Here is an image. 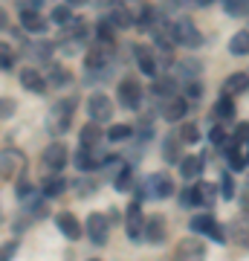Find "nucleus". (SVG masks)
Masks as SVG:
<instances>
[{
	"instance_id": "nucleus-49",
	"label": "nucleus",
	"mask_w": 249,
	"mask_h": 261,
	"mask_svg": "<svg viewBox=\"0 0 249 261\" xmlns=\"http://www.w3.org/2000/svg\"><path fill=\"white\" fill-rule=\"evenodd\" d=\"M84 3H90V0H67V6H84Z\"/></svg>"
},
{
	"instance_id": "nucleus-1",
	"label": "nucleus",
	"mask_w": 249,
	"mask_h": 261,
	"mask_svg": "<svg viewBox=\"0 0 249 261\" xmlns=\"http://www.w3.org/2000/svg\"><path fill=\"white\" fill-rule=\"evenodd\" d=\"M113 58H116L113 44H102V41H96V47H90V49H87V56H84V67H87V73H96L99 79H104V75H110Z\"/></svg>"
},
{
	"instance_id": "nucleus-36",
	"label": "nucleus",
	"mask_w": 249,
	"mask_h": 261,
	"mask_svg": "<svg viewBox=\"0 0 249 261\" xmlns=\"http://www.w3.org/2000/svg\"><path fill=\"white\" fill-rule=\"evenodd\" d=\"M104 140H110V142L130 140V125H113L110 130H104Z\"/></svg>"
},
{
	"instance_id": "nucleus-12",
	"label": "nucleus",
	"mask_w": 249,
	"mask_h": 261,
	"mask_svg": "<svg viewBox=\"0 0 249 261\" xmlns=\"http://www.w3.org/2000/svg\"><path fill=\"white\" fill-rule=\"evenodd\" d=\"M87 235H90V241L96 247H104L107 244V235H110V224H107V218L99 212H93L87 218Z\"/></svg>"
},
{
	"instance_id": "nucleus-40",
	"label": "nucleus",
	"mask_w": 249,
	"mask_h": 261,
	"mask_svg": "<svg viewBox=\"0 0 249 261\" xmlns=\"http://www.w3.org/2000/svg\"><path fill=\"white\" fill-rule=\"evenodd\" d=\"M15 58H12V49L6 44H0V70H12Z\"/></svg>"
},
{
	"instance_id": "nucleus-21",
	"label": "nucleus",
	"mask_w": 249,
	"mask_h": 261,
	"mask_svg": "<svg viewBox=\"0 0 249 261\" xmlns=\"http://www.w3.org/2000/svg\"><path fill=\"white\" fill-rule=\"evenodd\" d=\"M180 174L185 177V183H197L203 177V157H197V154L183 157L180 160Z\"/></svg>"
},
{
	"instance_id": "nucleus-37",
	"label": "nucleus",
	"mask_w": 249,
	"mask_h": 261,
	"mask_svg": "<svg viewBox=\"0 0 249 261\" xmlns=\"http://www.w3.org/2000/svg\"><path fill=\"white\" fill-rule=\"evenodd\" d=\"M180 140H183V145H194V142L200 140V128H197L194 122L183 125V128H180Z\"/></svg>"
},
{
	"instance_id": "nucleus-20",
	"label": "nucleus",
	"mask_w": 249,
	"mask_h": 261,
	"mask_svg": "<svg viewBox=\"0 0 249 261\" xmlns=\"http://www.w3.org/2000/svg\"><path fill=\"white\" fill-rule=\"evenodd\" d=\"M133 58H136V67L145 75H157V56H154V49L151 47L136 44V47H133Z\"/></svg>"
},
{
	"instance_id": "nucleus-23",
	"label": "nucleus",
	"mask_w": 249,
	"mask_h": 261,
	"mask_svg": "<svg viewBox=\"0 0 249 261\" xmlns=\"http://www.w3.org/2000/svg\"><path fill=\"white\" fill-rule=\"evenodd\" d=\"M102 140H104V130H102V125H96V122H87V125L78 130V142H81L84 148H99Z\"/></svg>"
},
{
	"instance_id": "nucleus-38",
	"label": "nucleus",
	"mask_w": 249,
	"mask_h": 261,
	"mask_svg": "<svg viewBox=\"0 0 249 261\" xmlns=\"http://www.w3.org/2000/svg\"><path fill=\"white\" fill-rule=\"evenodd\" d=\"M15 111H18V102L9 99V96H0V119H12Z\"/></svg>"
},
{
	"instance_id": "nucleus-29",
	"label": "nucleus",
	"mask_w": 249,
	"mask_h": 261,
	"mask_svg": "<svg viewBox=\"0 0 249 261\" xmlns=\"http://www.w3.org/2000/svg\"><path fill=\"white\" fill-rule=\"evenodd\" d=\"M229 53H232V56H249V32H246V29H240V32L232 35Z\"/></svg>"
},
{
	"instance_id": "nucleus-48",
	"label": "nucleus",
	"mask_w": 249,
	"mask_h": 261,
	"mask_svg": "<svg viewBox=\"0 0 249 261\" xmlns=\"http://www.w3.org/2000/svg\"><path fill=\"white\" fill-rule=\"evenodd\" d=\"M6 27H9V15H6V12L0 9V32H3Z\"/></svg>"
},
{
	"instance_id": "nucleus-51",
	"label": "nucleus",
	"mask_w": 249,
	"mask_h": 261,
	"mask_svg": "<svg viewBox=\"0 0 249 261\" xmlns=\"http://www.w3.org/2000/svg\"><path fill=\"white\" fill-rule=\"evenodd\" d=\"M90 261H99V258H90Z\"/></svg>"
},
{
	"instance_id": "nucleus-34",
	"label": "nucleus",
	"mask_w": 249,
	"mask_h": 261,
	"mask_svg": "<svg viewBox=\"0 0 249 261\" xmlns=\"http://www.w3.org/2000/svg\"><path fill=\"white\" fill-rule=\"evenodd\" d=\"M223 6H226V15H232V18L249 15V0H223Z\"/></svg>"
},
{
	"instance_id": "nucleus-32",
	"label": "nucleus",
	"mask_w": 249,
	"mask_h": 261,
	"mask_svg": "<svg viewBox=\"0 0 249 261\" xmlns=\"http://www.w3.org/2000/svg\"><path fill=\"white\" fill-rule=\"evenodd\" d=\"M214 116H217V119H232V116H235V102H232V96L223 93L220 99H217V105H214Z\"/></svg>"
},
{
	"instance_id": "nucleus-46",
	"label": "nucleus",
	"mask_w": 249,
	"mask_h": 261,
	"mask_svg": "<svg viewBox=\"0 0 249 261\" xmlns=\"http://www.w3.org/2000/svg\"><path fill=\"white\" fill-rule=\"evenodd\" d=\"M180 206H194V192H191V186H185L183 192H180Z\"/></svg>"
},
{
	"instance_id": "nucleus-13",
	"label": "nucleus",
	"mask_w": 249,
	"mask_h": 261,
	"mask_svg": "<svg viewBox=\"0 0 249 261\" xmlns=\"http://www.w3.org/2000/svg\"><path fill=\"white\" fill-rule=\"evenodd\" d=\"M67 163H70V151H67L64 142H52V145L44 151V166L49 168L52 174H58Z\"/></svg>"
},
{
	"instance_id": "nucleus-45",
	"label": "nucleus",
	"mask_w": 249,
	"mask_h": 261,
	"mask_svg": "<svg viewBox=\"0 0 249 261\" xmlns=\"http://www.w3.org/2000/svg\"><path fill=\"white\" fill-rule=\"evenodd\" d=\"M18 3V9H38L41 12V6H44L46 0H15Z\"/></svg>"
},
{
	"instance_id": "nucleus-35",
	"label": "nucleus",
	"mask_w": 249,
	"mask_h": 261,
	"mask_svg": "<svg viewBox=\"0 0 249 261\" xmlns=\"http://www.w3.org/2000/svg\"><path fill=\"white\" fill-rule=\"evenodd\" d=\"M113 189H116V192H130V189H133V171H130L128 166L122 168L119 174H116V180H113Z\"/></svg>"
},
{
	"instance_id": "nucleus-26",
	"label": "nucleus",
	"mask_w": 249,
	"mask_h": 261,
	"mask_svg": "<svg viewBox=\"0 0 249 261\" xmlns=\"http://www.w3.org/2000/svg\"><path fill=\"white\" fill-rule=\"evenodd\" d=\"M46 84H49V87H67V84H73V73H70V70H64L61 64H49Z\"/></svg>"
},
{
	"instance_id": "nucleus-5",
	"label": "nucleus",
	"mask_w": 249,
	"mask_h": 261,
	"mask_svg": "<svg viewBox=\"0 0 249 261\" xmlns=\"http://www.w3.org/2000/svg\"><path fill=\"white\" fill-rule=\"evenodd\" d=\"M116 96H119V105L125 111H136L142 105V84L136 79H122L116 84Z\"/></svg>"
},
{
	"instance_id": "nucleus-24",
	"label": "nucleus",
	"mask_w": 249,
	"mask_h": 261,
	"mask_svg": "<svg viewBox=\"0 0 249 261\" xmlns=\"http://www.w3.org/2000/svg\"><path fill=\"white\" fill-rule=\"evenodd\" d=\"M191 192H194V206H212L214 197H217V189L212 183H206V180L191 183Z\"/></svg>"
},
{
	"instance_id": "nucleus-28",
	"label": "nucleus",
	"mask_w": 249,
	"mask_h": 261,
	"mask_svg": "<svg viewBox=\"0 0 249 261\" xmlns=\"http://www.w3.org/2000/svg\"><path fill=\"white\" fill-rule=\"evenodd\" d=\"M180 151H183V140L180 137H165V142H162V160L165 163H180Z\"/></svg>"
},
{
	"instance_id": "nucleus-44",
	"label": "nucleus",
	"mask_w": 249,
	"mask_h": 261,
	"mask_svg": "<svg viewBox=\"0 0 249 261\" xmlns=\"http://www.w3.org/2000/svg\"><path fill=\"white\" fill-rule=\"evenodd\" d=\"M15 250H18V241H9V244H3V250H0V261H9L12 255H15Z\"/></svg>"
},
{
	"instance_id": "nucleus-11",
	"label": "nucleus",
	"mask_w": 249,
	"mask_h": 261,
	"mask_svg": "<svg viewBox=\"0 0 249 261\" xmlns=\"http://www.w3.org/2000/svg\"><path fill=\"white\" fill-rule=\"evenodd\" d=\"M23 166H26V160H23L20 151H15V148H3L0 151V177L3 180H12Z\"/></svg>"
},
{
	"instance_id": "nucleus-10",
	"label": "nucleus",
	"mask_w": 249,
	"mask_h": 261,
	"mask_svg": "<svg viewBox=\"0 0 249 261\" xmlns=\"http://www.w3.org/2000/svg\"><path fill=\"white\" fill-rule=\"evenodd\" d=\"M191 229L197 235H209V238H212V241H217V244L226 241V232L220 229V224L214 221L212 215H194V218H191Z\"/></svg>"
},
{
	"instance_id": "nucleus-41",
	"label": "nucleus",
	"mask_w": 249,
	"mask_h": 261,
	"mask_svg": "<svg viewBox=\"0 0 249 261\" xmlns=\"http://www.w3.org/2000/svg\"><path fill=\"white\" fill-rule=\"evenodd\" d=\"M154 93H159V96H162V93L171 96V93H174V79H159V82L154 84Z\"/></svg>"
},
{
	"instance_id": "nucleus-16",
	"label": "nucleus",
	"mask_w": 249,
	"mask_h": 261,
	"mask_svg": "<svg viewBox=\"0 0 249 261\" xmlns=\"http://www.w3.org/2000/svg\"><path fill=\"white\" fill-rule=\"evenodd\" d=\"M159 113H162L165 122H180L188 113V99L185 96H168L162 102V108H159Z\"/></svg>"
},
{
	"instance_id": "nucleus-30",
	"label": "nucleus",
	"mask_w": 249,
	"mask_h": 261,
	"mask_svg": "<svg viewBox=\"0 0 249 261\" xmlns=\"http://www.w3.org/2000/svg\"><path fill=\"white\" fill-rule=\"evenodd\" d=\"M67 189V180L61 174H52V177L44 180V197H58Z\"/></svg>"
},
{
	"instance_id": "nucleus-8",
	"label": "nucleus",
	"mask_w": 249,
	"mask_h": 261,
	"mask_svg": "<svg viewBox=\"0 0 249 261\" xmlns=\"http://www.w3.org/2000/svg\"><path fill=\"white\" fill-rule=\"evenodd\" d=\"M142 229H145L142 203H139V200H130V203H128V212H125V232H128L130 241H139V238H142Z\"/></svg>"
},
{
	"instance_id": "nucleus-27",
	"label": "nucleus",
	"mask_w": 249,
	"mask_h": 261,
	"mask_svg": "<svg viewBox=\"0 0 249 261\" xmlns=\"http://www.w3.org/2000/svg\"><path fill=\"white\" fill-rule=\"evenodd\" d=\"M243 90H249V75L246 73H232L229 79H226V84H223V93L226 96H238V93H243Z\"/></svg>"
},
{
	"instance_id": "nucleus-6",
	"label": "nucleus",
	"mask_w": 249,
	"mask_h": 261,
	"mask_svg": "<svg viewBox=\"0 0 249 261\" xmlns=\"http://www.w3.org/2000/svg\"><path fill=\"white\" fill-rule=\"evenodd\" d=\"M87 116H90V122H96V125L110 122L113 119V102H110V96L93 93L90 99H87Z\"/></svg>"
},
{
	"instance_id": "nucleus-14",
	"label": "nucleus",
	"mask_w": 249,
	"mask_h": 261,
	"mask_svg": "<svg viewBox=\"0 0 249 261\" xmlns=\"http://www.w3.org/2000/svg\"><path fill=\"white\" fill-rule=\"evenodd\" d=\"M229 238L238 247H243V250H249V209H243L240 215H235L229 224Z\"/></svg>"
},
{
	"instance_id": "nucleus-22",
	"label": "nucleus",
	"mask_w": 249,
	"mask_h": 261,
	"mask_svg": "<svg viewBox=\"0 0 249 261\" xmlns=\"http://www.w3.org/2000/svg\"><path fill=\"white\" fill-rule=\"evenodd\" d=\"M20 27L26 29V32H46V18H41V12L38 9H20Z\"/></svg>"
},
{
	"instance_id": "nucleus-39",
	"label": "nucleus",
	"mask_w": 249,
	"mask_h": 261,
	"mask_svg": "<svg viewBox=\"0 0 249 261\" xmlns=\"http://www.w3.org/2000/svg\"><path fill=\"white\" fill-rule=\"evenodd\" d=\"M177 70H180V75H183V79H188V82H197V75H200V70H203V67L197 64V61H188V64H180Z\"/></svg>"
},
{
	"instance_id": "nucleus-4",
	"label": "nucleus",
	"mask_w": 249,
	"mask_h": 261,
	"mask_svg": "<svg viewBox=\"0 0 249 261\" xmlns=\"http://www.w3.org/2000/svg\"><path fill=\"white\" fill-rule=\"evenodd\" d=\"M58 38H61V41H58L61 53H64V56H73V53H78V49L90 41V27L81 23V20H73V29H64Z\"/></svg>"
},
{
	"instance_id": "nucleus-18",
	"label": "nucleus",
	"mask_w": 249,
	"mask_h": 261,
	"mask_svg": "<svg viewBox=\"0 0 249 261\" xmlns=\"http://www.w3.org/2000/svg\"><path fill=\"white\" fill-rule=\"evenodd\" d=\"M20 84H23V90L29 93H46V75L38 73L35 67H26V70H20Z\"/></svg>"
},
{
	"instance_id": "nucleus-15",
	"label": "nucleus",
	"mask_w": 249,
	"mask_h": 261,
	"mask_svg": "<svg viewBox=\"0 0 249 261\" xmlns=\"http://www.w3.org/2000/svg\"><path fill=\"white\" fill-rule=\"evenodd\" d=\"M168 235V226H165V218L162 215H148L145 218V229H142V238L151 244H162Z\"/></svg>"
},
{
	"instance_id": "nucleus-17",
	"label": "nucleus",
	"mask_w": 249,
	"mask_h": 261,
	"mask_svg": "<svg viewBox=\"0 0 249 261\" xmlns=\"http://www.w3.org/2000/svg\"><path fill=\"white\" fill-rule=\"evenodd\" d=\"M73 163L78 171H93V168L102 166V157H99V148H84L78 145V151L73 154Z\"/></svg>"
},
{
	"instance_id": "nucleus-43",
	"label": "nucleus",
	"mask_w": 249,
	"mask_h": 261,
	"mask_svg": "<svg viewBox=\"0 0 249 261\" xmlns=\"http://www.w3.org/2000/svg\"><path fill=\"white\" fill-rule=\"evenodd\" d=\"M188 96H191V99H200V96H203L200 82H188V84H185V99H188Z\"/></svg>"
},
{
	"instance_id": "nucleus-7",
	"label": "nucleus",
	"mask_w": 249,
	"mask_h": 261,
	"mask_svg": "<svg viewBox=\"0 0 249 261\" xmlns=\"http://www.w3.org/2000/svg\"><path fill=\"white\" fill-rule=\"evenodd\" d=\"M142 195L165 200L168 195H174V183H171L168 174H151V177H145V186H142V192H139V197Z\"/></svg>"
},
{
	"instance_id": "nucleus-50",
	"label": "nucleus",
	"mask_w": 249,
	"mask_h": 261,
	"mask_svg": "<svg viewBox=\"0 0 249 261\" xmlns=\"http://www.w3.org/2000/svg\"><path fill=\"white\" fill-rule=\"evenodd\" d=\"M194 3H200V6H209V3H212V0H194Z\"/></svg>"
},
{
	"instance_id": "nucleus-31",
	"label": "nucleus",
	"mask_w": 249,
	"mask_h": 261,
	"mask_svg": "<svg viewBox=\"0 0 249 261\" xmlns=\"http://www.w3.org/2000/svg\"><path fill=\"white\" fill-rule=\"evenodd\" d=\"M26 53L35 61H46L49 64V56H52V44H46V41H35V44H29L26 47Z\"/></svg>"
},
{
	"instance_id": "nucleus-3",
	"label": "nucleus",
	"mask_w": 249,
	"mask_h": 261,
	"mask_svg": "<svg viewBox=\"0 0 249 261\" xmlns=\"http://www.w3.org/2000/svg\"><path fill=\"white\" fill-rule=\"evenodd\" d=\"M73 113H75V99H58L52 108H49V130L52 134H64L70 125H73Z\"/></svg>"
},
{
	"instance_id": "nucleus-25",
	"label": "nucleus",
	"mask_w": 249,
	"mask_h": 261,
	"mask_svg": "<svg viewBox=\"0 0 249 261\" xmlns=\"http://www.w3.org/2000/svg\"><path fill=\"white\" fill-rule=\"evenodd\" d=\"M107 20H110L116 29H128V27H133V23H136V18L130 15V9H128V6H122V3H119V6H110Z\"/></svg>"
},
{
	"instance_id": "nucleus-47",
	"label": "nucleus",
	"mask_w": 249,
	"mask_h": 261,
	"mask_svg": "<svg viewBox=\"0 0 249 261\" xmlns=\"http://www.w3.org/2000/svg\"><path fill=\"white\" fill-rule=\"evenodd\" d=\"M223 197H226V200H232V197H235V183H232L229 174L223 177Z\"/></svg>"
},
{
	"instance_id": "nucleus-9",
	"label": "nucleus",
	"mask_w": 249,
	"mask_h": 261,
	"mask_svg": "<svg viewBox=\"0 0 249 261\" xmlns=\"http://www.w3.org/2000/svg\"><path fill=\"white\" fill-rule=\"evenodd\" d=\"M174 261H206V244L200 238H183L174 250Z\"/></svg>"
},
{
	"instance_id": "nucleus-2",
	"label": "nucleus",
	"mask_w": 249,
	"mask_h": 261,
	"mask_svg": "<svg viewBox=\"0 0 249 261\" xmlns=\"http://www.w3.org/2000/svg\"><path fill=\"white\" fill-rule=\"evenodd\" d=\"M171 41L174 44H180V47H188V49H197V47H203V32L194 27V20L188 18H180L171 23Z\"/></svg>"
},
{
	"instance_id": "nucleus-33",
	"label": "nucleus",
	"mask_w": 249,
	"mask_h": 261,
	"mask_svg": "<svg viewBox=\"0 0 249 261\" xmlns=\"http://www.w3.org/2000/svg\"><path fill=\"white\" fill-rule=\"evenodd\" d=\"M49 20L58 23V27H67V23H73V6H56V9L49 12Z\"/></svg>"
},
{
	"instance_id": "nucleus-19",
	"label": "nucleus",
	"mask_w": 249,
	"mask_h": 261,
	"mask_svg": "<svg viewBox=\"0 0 249 261\" xmlns=\"http://www.w3.org/2000/svg\"><path fill=\"white\" fill-rule=\"evenodd\" d=\"M56 224L58 229H61V235L64 238H70V241H75V238H81V224H78V218H75L73 212H58L56 215Z\"/></svg>"
},
{
	"instance_id": "nucleus-42",
	"label": "nucleus",
	"mask_w": 249,
	"mask_h": 261,
	"mask_svg": "<svg viewBox=\"0 0 249 261\" xmlns=\"http://www.w3.org/2000/svg\"><path fill=\"white\" fill-rule=\"evenodd\" d=\"M209 140H212V145H223V142H226V130H223L220 125H214L212 134H209Z\"/></svg>"
}]
</instances>
